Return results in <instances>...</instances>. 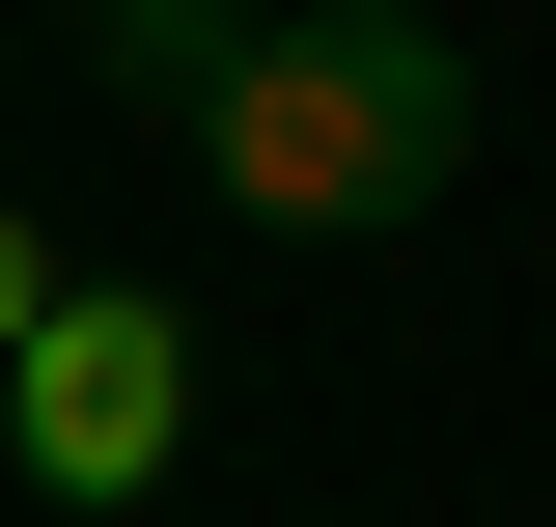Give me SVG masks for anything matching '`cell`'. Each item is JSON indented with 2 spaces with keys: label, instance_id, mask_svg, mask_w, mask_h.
Segmentation results:
<instances>
[{
  "label": "cell",
  "instance_id": "cell-4",
  "mask_svg": "<svg viewBox=\"0 0 556 527\" xmlns=\"http://www.w3.org/2000/svg\"><path fill=\"white\" fill-rule=\"evenodd\" d=\"M56 306H84V278L28 250V195H0V361H28V333H56Z\"/></svg>",
  "mask_w": 556,
  "mask_h": 527
},
{
  "label": "cell",
  "instance_id": "cell-1",
  "mask_svg": "<svg viewBox=\"0 0 556 527\" xmlns=\"http://www.w3.org/2000/svg\"><path fill=\"white\" fill-rule=\"evenodd\" d=\"M223 222H278V250H362V222H417L445 167H473V56L417 28V0H306V28H251V83L195 112Z\"/></svg>",
  "mask_w": 556,
  "mask_h": 527
},
{
  "label": "cell",
  "instance_id": "cell-2",
  "mask_svg": "<svg viewBox=\"0 0 556 527\" xmlns=\"http://www.w3.org/2000/svg\"><path fill=\"white\" fill-rule=\"evenodd\" d=\"M0 416H28V472H56V500H139V472L195 445V333L139 306V278H84V306L0 361Z\"/></svg>",
  "mask_w": 556,
  "mask_h": 527
},
{
  "label": "cell",
  "instance_id": "cell-3",
  "mask_svg": "<svg viewBox=\"0 0 556 527\" xmlns=\"http://www.w3.org/2000/svg\"><path fill=\"white\" fill-rule=\"evenodd\" d=\"M84 56H112L139 112H223V83H251V0H84Z\"/></svg>",
  "mask_w": 556,
  "mask_h": 527
}]
</instances>
